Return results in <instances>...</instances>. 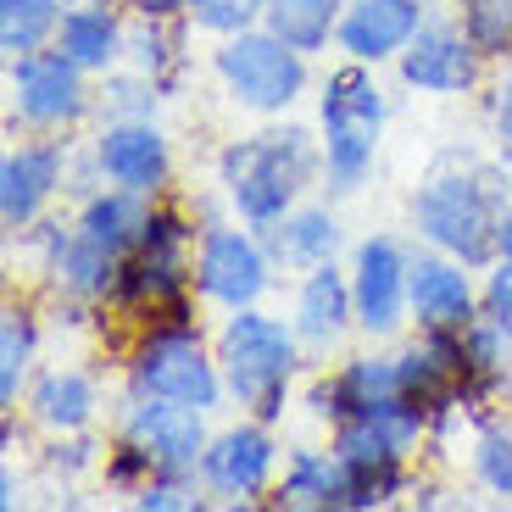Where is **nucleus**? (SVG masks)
Here are the masks:
<instances>
[{"label":"nucleus","instance_id":"nucleus-36","mask_svg":"<svg viewBox=\"0 0 512 512\" xmlns=\"http://www.w3.org/2000/svg\"><path fill=\"white\" fill-rule=\"evenodd\" d=\"M140 512H201L212 507V496L201 490V479H184V474H151V485L128 501Z\"/></svg>","mask_w":512,"mask_h":512},{"label":"nucleus","instance_id":"nucleus-8","mask_svg":"<svg viewBox=\"0 0 512 512\" xmlns=\"http://www.w3.org/2000/svg\"><path fill=\"white\" fill-rule=\"evenodd\" d=\"M95 84L62 45L6 56V128L12 134H84L95 128Z\"/></svg>","mask_w":512,"mask_h":512},{"label":"nucleus","instance_id":"nucleus-29","mask_svg":"<svg viewBox=\"0 0 512 512\" xmlns=\"http://www.w3.org/2000/svg\"><path fill=\"white\" fill-rule=\"evenodd\" d=\"M346 0H268L262 6V28H273L279 39H290L295 51L329 62L334 56V34H340Z\"/></svg>","mask_w":512,"mask_h":512},{"label":"nucleus","instance_id":"nucleus-2","mask_svg":"<svg viewBox=\"0 0 512 512\" xmlns=\"http://www.w3.org/2000/svg\"><path fill=\"white\" fill-rule=\"evenodd\" d=\"M212 190L251 229L284 223L307 195L323 190L318 128L295 123V117H268V123L223 140L212 151Z\"/></svg>","mask_w":512,"mask_h":512},{"label":"nucleus","instance_id":"nucleus-13","mask_svg":"<svg viewBox=\"0 0 512 512\" xmlns=\"http://www.w3.org/2000/svg\"><path fill=\"white\" fill-rule=\"evenodd\" d=\"M346 273H351V301H357V334L373 346H396L412 329L407 312V284H412V234L373 229L362 240H351L346 251Z\"/></svg>","mask_w":512,"mask_h":512},{"label":"nucleus","instance_id":"nucleus-30","mask_svg":"<svg viewBox=\"0 0 512 512\" xmlns=\"http://www.w3.org/2000/svg\"><path fill=\"white\" fill-rule=\"evenodd\" d=\"M56 23H62L56 0H0V51L6 56L39 51V45L56 39Z\"/></svg>","mask_w":512,"mask_h":512},{"label":"nucleus","instance_id":"nucleus-21","mask_svg":"<svg viewBox=\"0 0 512 512\" xmlns=\"http://www.w3.org/2000/svg\"><path fill=\"white\" fill-rule=\"evenodd\" d=\"M195 39L201 34H195L190 12H134L128 6V62L123 67L156 78V90L167 101H179L195 73Z\"/></svg>","mask_w":512,"mask_h":512},{"label":"nucleus","instance_id":"nucleus-35","mask_svg":"<svg viewBox=\"0 0 512 512\" xmlns=\"http://www.w3.org/2000/svg\"><path fill=\"white\" fill-rule=\"evenodd\" d=\"M262 6H268V0H184V12H190L195 34H201L206 45L256 28V23H262Z\"/></svg>","mask_w":512,"mask_h":512},{"label":"nucleus","instance_id":"nucleus-39","mask_svg":"<svg viewBox=\"0 0 512 512\" xmlns=\"http://www.w3.org/2000/svg\"><path fill=\"white\" fill-rule=\"evenodd\" d=\"M134 12H184V0H128Z\"/></svg>","mask_w":512,"mask_h":512},{"label":"nucleus","instance_id":"nucleus-26","mask_svg":"<svg viewBox=\"0 0 512 512\" xmlns=\"http://www.w3.org/2000/svg\"><path fill=\"white\" fill-rule=\"evenodd\" d=\"M67 206H73L78 234H90L95 245H106V251H117V256H128L140 245L145 223H151V212H156L151 195L117 190V184H90V190L73 195Z\"/></svg>","mask_w":512,"mask_h":512},{"label":"nucleus","instance_id":"nucleus-22","mask_svg":"<svg viewBox=\"0 0 512 512\" xmlns=\"http://www.w3.org/2000/svg\"><path fill=\"white\" fill-rule=\"evenodd\" d=\"M45 340H51L45 295H34L23 284V290L6 295V307H0V412L23 407L34 373L45 368Z\"/></svg>","mask_w":512,"mask_h":512},{"label":"nucleus","instance_id":"nucleus-33","mask_svg":"<svg viewBox=\"0 0 512 512\" xmlns=\"http://www.w3.org/2000/svg\"><path fill=\"white\" fill-rule=\"evenodd\" d=\"M451 12L490 62L512 56V0H451Z\"/></svg>","mask_w":512,"mask_h":512},{"label":"nucleus","instance_id":"nucleus-15","mask_svg":"<svg viewBox=\"0 0 512 512\" xmlns=\"http://www.w3.org/2000/svg\"><path fill=\"white\" fill-rule=\"evenodd\" d=\"M212 429H218V418L201 407H184V401L140 396V390H123V384L112 396V435H128L134 446L151 451L156 474L201 479V457H206Z\"/></svg>","mask_w":512,"mask_h":512},{"label":"nucleus","instance_id":"nucleus-3","mask_svg":"<svg viewBox=\"0 0 512 512\" xmlns=\"http://www.w3.org/2000/svg\"><path fill=\"white\" fill-rule=\"evenodd\" d=\"M212 346H218L223 384H229V412H251L268 423L290 418L312 373V351L301 346L290 312H279L273 301L223 312L212 323Z\"/></svg>","mask_w":512,"mask_h":512},{"label":"nucleus","instance_id":"nucleus-20","mask_svg":"<svg viewBox=\"0 0 512 512\" xmlns=\"http://www.w3.org/2000/svg\"><path fill=\"white\" fill-rule=\"evenodd\" d=\"M429 12H435V0H346V17H340V34H334V56L390 73L396 56L429 23Z\"/></svg>","mask_w":512,"mask_h":512},{"label":"nucleus","instance_id":"nucleus-1","mask_svg":"<svg viewBox=\"0 0 512 512\" xmlns=\"http://www.w3.org/2000/svg\"><path fill=\"white\" fill-rule=\"evenodd\" d=\"M512 206V167L490 156H440L407 190V234L429 251L485 273L501 251V223Z\"/></svg>","mask_w":512,"mask_h":512},{"label":"nucleus","instance_id":"nucleus-42","mask_svg":"<svg viewBox=\"0 0 512 512\" xmlns=\"http://www.w3.org/2000/svg\"><path fill=\"white\" fill-rule=\"evenodd\" d=\"M435 6H451V0H435Z\"/></svg>","mask_w":512,"mask_h":512},{"label":"nucleus","instance_id":"nucleus-28","mask_svg":"<svg viewBox=\"0 0 512 512\" xmlns=\"http://www.w3.org/2000/svg\"><path fill=\"white\" fill-rule=\"evenodd\" d=\"M106 446H112V429H78V435H45L34 446V468L39 479L56 490V496H73L78 485L101 479V462H106Z\"/></svg>","mask_w":512,"mask_h":512},{"label":"nucleus","instance_id":"nucleus-4","mask_svg":"<svg viewBox=\"0 0 512 512\" xmlns=\"http://www.w3.org/2000/svg\"><path fill=\"white\" fill-rule=\"evenodd\" d=\"M396 112V95L384 84V67H362L346 56H329L312 90V128L323 151V190L334 201H351L373 184L384 128Z\"/></svg>","mask_w":512,"mask_h":512},{"label":"nucleus","instance_id":"nucleus-18","mask_svg":"<svg viewBox=\"0 0 512 512\" xmlns=\"http://www.w3.org/2000/svg\"><path fill=\"white\" fill-rule=\"evenodd\" d=\"M407 312L412 329L462 334L474 318H485V273L457 262L446 251L412 240V284H407Z\"/></svg>","mask_w":512,"mask_h":512},{"label":"nucleus","instance_id":"nucleus-16","mask_svg":"<svg viewBox=\"0 0 512 512\" xmlns=\"http://www.w3.org/2000/svg\"><path fill=\"white\" fill-rule=\"evenodd\" d=\"M401 390V368H396V346H373L362 340L357 351H340L334 362H312L307 384H301V401L295 407L307 412L312 429L329 435L334 423L357 418V412L379 407L384 396Z\"/></svg>","mask_w":512,"mask_h":512},{"label":"nucleus","instance_id":"nucleus-32","mask_svg":"<svg viewBox=\"0 0 512 512\" xmlns=\"http://www.w3.org/2000/svg\"><path fill=\"white\" fill-rule=\"evenodd\" d=\"M151 474H156V462H151V451L145 446H134L128 435H112V446H106V462H101V496H112V501H134L145 485H151Z\"/></svg>","mask_w":512,"mask_h":512},{"label":"nucleus","instance_id":"nucleus-9","mask_svg":"<svg viewBox=\"0 0 512 512\" xmlns=\"http://www.w3.org/2000/svg\"><path fill=\"white\" fill-rule=\"evenodd\" d=\"M284 279L290 273L279 268V256H273L262 229L240 223L234 212L201 223V234H195V295H201V307L212 318L262 307V301H273V290Z\"/></svg>","mask_w":512,"mask_h":512},{"label":"nucleus","instance_id":"nucleus-23","mask_svg":"<svg viewBox=\"0 0 512 512\" xmlns=\"http://www.w3.org/2000/svg\"><path fill=\"white\" fill-rule=\"evenodd\" d=\"M268 507H279V512H346L351 507L346 462L329 446V435L295 440V446L284 451V468H279V485H273Z\"/></svg>","mask_w":512,"mask_h":512},{"label":"nucleus","instance_id":"nucleus-6","mask_svg":"<svg viewBox=\"0 0 512 512\" xmlns=\"http://www.w3.org/2000/svg\"><path fill=\"white\" fill-rule=\"evenodd\" d=\"M117 384L140 390V396L184 401L212 418L229 412V384H223V362L212 346V329L201 318H151L134 323L117 346Z\"/></svg>","mask_w":512,"mask_h":512},{"label":"nucleus","instance_id":"nucleus-14","mask_svg":"<svg viewBox=\"0 0 512 512\" xmlns=\"http://www.w3.org/2000/svg\"><path fill=\"white\" fill-rule=\"evenodd\" d=\"M84 156H90L95 179L117 190L151 195V201L179 190V145L162 117H106L90 128Z\"/></svg>","mask_w":512,"mask_h":512},{"label":"nucleus","instance_id":"nucleus-24","mask_svg":"<svg viewBox=\"0 0 512 512\" xmlns=\"http://www.w3.org/2000/svg\"><path fill=\"white\" fill-rule=\"evenodd\" d=\"M262 234H268V245H273V256H279L284 273H307V268H318V262H346V251H351L340 201H334L329 190L307 195L290 218L273 223V229H262Z\"/></svg>","mask_w":512,"mask_h":512},{"label":"nucleus","instance_id":"nucleus-40","mask_svg":"<svg viewBox=\"0 0 512 512\" xmlns=\"http://www.w3.org/2000/svg\"><path fill=\"white\" fill-rule=\"evenodd\" d=\"M496 262H507V268H512V206H507V223H501V251H496Z\"/></svg>","mask_w":512,"mask_h":512},{"label":"nucleus","instance_id":"nucleus-31","mask_svg":"<svg viewBox=\"0 0 512 512\" xmlns=\"http://www.w3.org/2000/svg\"><path fill=\"white\" fill-rule=\"evenodd\" d=\"M101 84V95H95V123H106V117H162L167 95L156 90V78L134 73V67H117V73L95 78Z\"/></svg>","mask_w":512,"mask_h":512},{"label":"nucleus","instance_id":"nucleus-38","mask_svg":"<svg viewBox=\"0 0 512 512\" xmlns=\"http://www.w3.org/2000/svg\"><path fill=\"white\" fill-rule=\"evenodd\" d=\"M17 507H28V479L17 474L12 457H0V512H17Z\"/></svg>","mask_w":512,"mask_h":512},{"label":"nucleus","instance_id":"nucleus-12","mask_svg":"<svg viewBox=\"0 0 512 512\" xmlns=\"http://www.w3.org/2000/svg\"><path fill=\"white\" fill-rule=\"evenodd\" d=\"M390 78L401 95H418V101H479L490 78V56L468 39L451 6H435L418 39L396 56Z\"/></svg>","mask_w":512,"mask_h":512},{"label":"nucleus","instance_id":"nucleus-34","mask_svg":"<svg viewBox=\"0 0 512 512\" xmlns=\"http://www.w3.org/2000/svg\"><path fill=\"white\" fill-rule=\"evenodd\" d=\"M479 112H485L490 151L512 167V56L490 62V78H485V90H479Z\"/></svg>","mask_w":512,"mask_h":512},{"label":"nucleus","instance_id":"nucleus-37","mask_svg":"<svg viewBox=\"0 0 512 512\" xmlns=\"http://www.w3.org/2000/svg\"><path fill=\"white\" fill-rule=\"evenodd\" d=\"M485 318L512 340V268L507 262H490L485 268Z\"/></svg>","mask_w":512,"mask_h":512},{"label":"nucleus","instance_id":"nucleus-17","mask_svg":"<svg viewBox=\"0 0 512 512\" xmlns=\"http://www.w3.org/2000/svg\"><path fill=\"white\" fill-rule=\"evenodd\" d=\"M39 440L45 435H78V429H101V418H112V396H106V379L101 368L90 362H73V357H45V368L34 373L23 407Z\"/></svg>","mask_w":512,"mask_h":512},{"label":"nucleus","instance_id":"nucleus-41","mask_svg":"<svg viewBox=\"0 0 512 512\" xmlns=\"http://www.w3.org/2000/svg\"><path fill=\"white\" fill-rule=\"evenodd\" d=\"M56 6H62V12H67V6H90V0H56Z\"/></svg>","mask_w":512,"mask_h":512},{"label":"nucleus","instance_id":"nucleus-5","mask_svg":"<svg viewBox=\"0 0 512 512\" xmlns=\"http://www.w3.org/2000/svg\"><path fill=\"white\" fill-rule=\"evenodd\" d=\"M195 234L201 218L190 212L184 190L162 195L145 223L140 245L123 256V279L112 295V323L134 329L151 318H201V295H195Z\"/></svg>","mask_w":512,"mask_h":512},{"label":"nucleus","instance_id":"nucleus-7","mask_svg":"<svg viewBox=\"0 0 512 512\" xmlns=\"http://www.w3.org/2000/svg\"><path fill=\"white\" fill-rule=\"evenodd\" d=\"M206 73L218 84V95L234 112L268 123V117H295V106L312 101L318 90V56L295 51L290 39L273 28H245V34L212 39L206 51Z\"/></svg>","mask_w":512,"mask_h":512},{"label":"nucleus","instance_id":"nucleus-19","mask_svg":"<svg viewBox=\"0 0 512 512\" xmlns=\"http://www.w3.org/2000/svg\"><path fill=\"white\" fill-rule=\"evenodd\" d=\"M290 312L301 346L312 351V362H329L351 346L357 334V301H351V273L346 262H318L307 273H290Z\"/></svg>","mask_w":512,"mask_h":512},{"label":"nucleus","instance_id":"nucleus-11","mask_svg":"<svg viewBox=\"0 0 512 512\" xmlns=\"http://www.w3.org/2000/svg\"><path fill=\"white\" fill-rule=\"evenodd\" d=\"M78 134H12L0 156V229L6 240L28 234L39 218L73 201Z\"/></svg>","mask_w":512,"mask_h":512},{"label":"nucleus","instance_id":"nucleus-10","mask_svg":"<svg viewBox=\"0 0 512 512\" xmlns=\"http://www.w3.org/2000/svg\"><path fill=\"white\" fill-rule=\"evenodd\" d=\"M279 429L284 423L251 418V412L218 418L201 457V490L212 496V507H268L279 468H284V451H290Z\"/></svg>","mask_w":512,"mask_h":512},{"label":"nucleus","instance_id":"nucleus-27","mask_svg":"<svg viewBox=\"0 0 512 512\" xmlns=\"http://www.w3.org/2000/svg\"><path fill=\"white\" fill-rule=\"evenodd\" d=\"M462 462H468V485H474L479 496L512 501V401L474 418Z\"/></svg>","mask_w":512,"mask_h":512},{"label":"nucleus","instance_id":"nucleus-25","mask_svg":"<svg viewBox=\"0 0 512 512\" xmlns=\"http://www.w3.org/2000/svg\"><path fill=\"white\" fill-rule=\"evenodd\" d=\"M67 56L90 78H106L128 62V6L123 0H90V6H67L56 39Z\"/></svg>","mask_w":512,"mask_h":512}]
</instances>
